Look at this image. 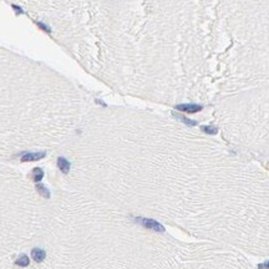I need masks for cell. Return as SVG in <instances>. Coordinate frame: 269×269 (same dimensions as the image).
I'll list each match as a JSON object with an SVG mask.
<instances>
[{
    "mask_svg": "<svg viewBox=\"0 0 269 269\" xmlns=\"http://www.w3.org/2000/svg\"><path fill=\"white\" fill-rule=\"evenodd\" d=\"M136 221L142 224L145 228L147 229H151V230H155V232H165V227L158 223L157 221L155 219H150V218H136Z\"/></svg>",
    "mask_w": 269,
    "mask_h": 269,
    "instance_id": "1",
    "label": "cell"
},
{
    "mask_svg": "<svg viewBox=\"0 0 269 269\" xmlns=\"http://www.w3.org/2000/svg\"><path fill=\"white\" fill-rule=\"evenodd\" d=\"M203 106L202 105H197V104H181L176 106V110L182 111V112H188V113H196L202 111Z\"/></svg>",
    "mask_w": 269,
    "mask_h": 269,
    "instance_id": "2",
    "label": "cell"
},
{
    "mask_svg": "<svg viewBox=\"0 0 269 269\" xmlns=\"http://www.w3.org/2000/svg\"><path fill=\"white\" fill-rule=\"evenodd\" d=\"M46 153L45 152H30V153H25L21 157L23 162H34V161H39L41 158L45 157Z\"/></svg>",
    "mask_w": 269,
    "mask_h": 269,
    "instance_id": "3",
    "label": "cell"
},
{
    "mask_svg": "<svg viewBox=\"0 0 269 269\" xmlns=\"http://www.w3.org/2000/svg\"><path fill=\"white\" fill-rule=\"evenodd\" d=\"M31 257L35 262H43L46 257V253H45V251H43L40 248H35L31 251Z\"/></svg>",
    "mask_w": 269,
    "mask_h": 269,
    "instance_id": "4",
    "label": "cell"
},
{
    "mask_svg": "<svg viewBox=\"0 0 269 269\" xmlns=\"http://www.w3.org/2000/svg\"><path fill=\"white\" fill-rule=\"evenodd\" d=\"M57 167H59V169L63 173H67L70 171V162L64 157H59L57 158Z\"/></svg>",
    "mask_w": 269,
    "mask_h": 269,
    "instance_id": "5",
    "label": "cell"
},
{
    "mask_svg": "<svg viewBox=\"0 0 269 269\" xmlns=\"http://www.w3.org/2000/svg\"><path fill=\"white\" fill-rule=\"evenodd\" d=\"M172 115H173V117H175V119L180 120L181 122H183V123L187 125V126H196V125H197V121H195V120H189V119L184 117L183 115H180V113H176V112H173Z\"/></svg>",
    "mask_w": 269,
    "mask_h": 269,
    "instance_id": "6",
    "label": "cell"
},
{
    "mask_svg": "<svg viewBox=\"0 0 269 269\" xmlns=\"http://www.w3.org/2000/svg\"><path fill=\"white\" fill-rule=\"evenodd\" d=\"M31 177H32V180H34V182H40L41 180H43V177H44V171L41 169V168H39V167H36V168H34L32 169V173H31Z\"/></svg>",
    "mask_w": 269,
    "mask_h": 269,
    "instance_id": "7",
    "label": "cell"
},
{
    "mask_svg": "<svg viewBox=\"0 0 269 269\" xmlns=\"http://www.w3.org/2000/svg\"><path fill=\"white\" fill-rule=\"evenodd\" d=\"M36 191L39 192V193H40L44 198H50V192H49V189H47L44 184L37 183V184H36Z\"/></svg>",
    "mask_w": 269,
    "mask_h": 269,
    "instance_id": "8",
    "label": "cell"
},
{
    "mask_svg": "<svg viewBox=\"0 0 269 269\" xmlns=\"http://www.w3.org/2000/svg\"><path fill=\"white\" fill-rule=\"evenodd\" d=\"M29 263H30V260H29L28 256H25V254L20 256V257L16 259V262H15V264H17L19 267H28Z\"/></svg>",
    "mask_w": 269,
    "mask_h": 269,
    "instance_id": "9",
    "label": "cell"
},
{
    "mask_svg": "<svg viewBox=\"0 0 269 269\" xmlns=\"http://www.w3.org/2000/svg\"><path fill=\"white\" fill-rule=\"evenodd\" d=\"M201 130L207 134H217V132H218L217 127H214V126H202Z\"/></svg>",
    "mask_w": 269,
    "mask_h": 269,
    "instance_id": "10",
    "label": "cell"
},
{
    "mask_svg": "<svg viewBox=\"0 0 269 269\" xmlns=\"http://www.w3.org/2000/svg\"><path fill=\"white\" fill-rule=\"evenodd\" d=\"M36 24H37V26H39L40 29H43L44 31H46V32H51V29H50V28H49L47 25H45L44 23H40V21H37Z\"/></svg>",
    "mask_w": 269,
    "mask_h": 269,
    "instance_id": "11",
    "label": "cell"
},
{
    "mask_svg": "<svg viewBox=\"0 0 269 269\" xmlns=\"http://www.w3.org/2000/svg\"><path fill=\"white\" fill-rule=\"evenodd\" d=\"M11 6H13L14 11H15L17 15H23V14H24V10H23L20 6H17V5H11Z\"/></svg>",
    "mask_w": 269,
    "mask_h": 269,
    "instance_id": "12",
    "label": "cell"
},
{
    "mask_svg": "<svg viewBox=\"0 0 269 269\" xmlns=\"http://www.w3.org/2000/svg\"><path fill=\"white\" fill-rule=\"evenodd\" d=\"M259 269H269V260L267 263H263V264H259L258 265Z\"/></svg>",
    "mask_w": 269,
    "mask_h": 269,
    "instance_id": "13",
    "label": "cell"
}]
</instances>
